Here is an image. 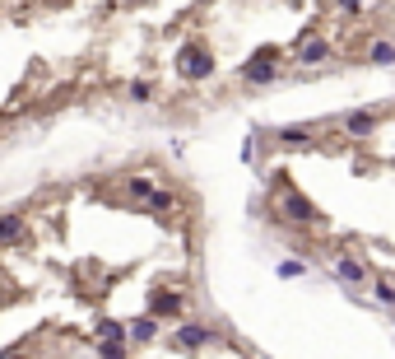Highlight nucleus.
I'll return each mask as SVG.
<instances>
[{
    "mask_svg": "<svg viewBox=\"0 0 395 359\" xmlns=\"http://www.w3.org/2000/svg\"><path fill=\"white\" fill-rule=\"evenodd\" d=\"M149 341H158V317L144 308L135 322H131V345H149Z\"/></svg>",
    "mask_w": 395,
    "mask_h": 359,
    "instance_id": "obj_14",
    "label": "nucleus"
},
{
    "mask_svg": "<svg viewBox=\"0 0 395 359\" xmlns=\"http://www.w3.org/2000/svg\"><path fill=\"white\" fill-rule=\"evenodd\" d=\"M93 341H131V327L117 317H98L93 322Z\"/></svg>",
    "mask_w": 395,
    "mask_h": 359,
    "instance_id": "obj_15",
    "label": "nucleus"
},
{
    "mask_svg": "<svg viewBox=\"0 0 395 359\" xmlns=\"http://www.w3.org/2000/svg\"><path fill=\"white\" fill-rule=\"evenodd\" d=\"M284 65H289L284 61V47L265 42V47H256L242 65H237V79H242L246 89H265V84H274V79L284 75Z\"/></svg>",
    "mask_w": 395,
    "mask_h": 359,
    "instance_id": "obj_2",
    "label": "nucleus"
},
{
    "mask_svg": "<svg viewBox=\"0 0 395 359\" xmlns=\"http://www.w3.org/2000/svg\"><path fill=\"white\" fill-rule=\"evenodd\" d=\"M391 108H381V103H367V108H349V112H339L335 117V131L344 136V141H353V145H367L372 136L381 131V117H386Z\"/></svg>",
    "mask_w": 395,
    "mask_h": 359,
    "instance_id": "obj_4",
    "label": "nucleus"
},
{
    "mask_svg": "<svg viewBox=\"0 0 395 359\" xmlns=\"http://www.w3.org/2000/svg\"><path fill=\"white\" fill-rule=\"evenodd\" d=\"M363 65L391 70V65H395V38H386V33H372V38L363 42Z\"/></svg>",
    "mask_w": 395,
    "mask_h": 359,
    "instance_id": "obj_10",
    "label": "nucleus"
},
{
    "mask_svg": "<svg viewBox=\"0 0 395 359\" xmlns=\"http://www.w3.org/2000/svg\"><path fill=\"white\" fill-rule=\"evenodd\" d=\"M372 294H377L381 303H395V280H381L377 276V280H372Z\"/></svg>",
    "mask_w": 395,
    "mask_h": 359,
    "instance_id": "obj_20",
    "label": "nucleus"
},
{
    "mask_svg": "<svg viewBox=\"0 0 395 359\" xmlns=\"http://www.w3.org/2000/svg\"><path fill=\"white\" fill-rule=\"evenodd\" d=\"M265 215H270V224H279L284 234H317V229H326V215L317 210V201H312L284 168L270 177V205H265Z\"/></svg>",
    "mask_w": 395,
    "mask_h": 359,
    "instance_id": "obj_1",
    "label": "nucleus"
},
{
    "mask_svg": "<svg viewBox=\"0 0 395 359\" xmlns=\"http://www.w3.org/2000/svg\"><path fill=\"white\" fill-rule=\"evenodd\" d=\"M363 5H367V0H330V10H339L344 19H358V15H363Z\"/></svg>",
    "mask_w": 395,
    "mask_h": 359,
    "instance_id": "obj_19",
    "label": "nucleus"
},
{
    "mask_svg": "<svg viewBox=\"0 0 395 359\" xmlns=\"http://www.w3.org/2000/svg\"><path fill=\"white\" fill-rule=\"evenodd\" d=\"M279 150H317L321 145V122H293V126H279L270 136Z\"/></svg>",
    "mask_w": 395,
    "mask_h": 359,
    "instance_id": "obj_9",
    "label": "nucleus"
},
{
    "mask_svg": "<svg viewBox=\"0 0 395 359\" xmlns=\"http://www.w3.org/2000/svg\"><path fill=\"white\" fill-rule=\"evenodd\" d=\"M274 276H279V280H303V276H307V262H303V257H284V262L274 266Z\"/></svg>",
    "mask_w": 395,
    "mask_h": 359,
    "instance_id": "obj_16",
    "label": "nucleus"
},
{
    "mask_svg": "<svg viewBox=\"0 0 395 359\" xmlns=\"http://www.w3.org/2000/svg\"><path fill=\"white\" fill-rule=\"evenodd\" d=\"M153 94H158L153 79H131V84H126V98H131V103H153Z\"/></svg>",
    "mask_w": 395,
    "mask_h": 359,
    "instance_id": "obj_17",
    "label": "nucleus"
},
{
    "mask_svg": "<svg viewBox=\"0 0 395 359\" xmlns=\"http://www.w3.org/2000/svg\"><path fill=\"white\" fill-rule=\"evenodd\" d=\"M24 243H28L24 210H0V248H24Z\"/></svg>",
    "mask_w": 395,
    "mask_h": 359,
    "instance_id": "obj_11",
    "label": "nucleus"
},
{
    "mask_svg": "<svg viewBox=\"0 0 395 359\" xmlns=\"http://www.w3.org/2000/svg\"><path fill=\"white\" fill-rule=\"evenodd\" d=\"M149 312L158 322H182L186 317V294L172 289V285H153L149 289Z\"/></svg>",
    "mask_w": 395,
    "mask_h": 359,
    "instance_id": "obj_8",
    "label": "nucleus"
},
{
    "mask_svg": "<svg viewBox=\"0 0 395 359\" xmlns=\"http://www.w3.org/2000/svg\"><path fill=\"white\" fill-rule=\"evenodd\" d=\"M326 257H330L335 285H349V289H372V271H367V262H363L353 248H339V243H330V248H326Z\"/></svg>",
    "mask_w": 395,
    "mask_h": 359,
    "instance_id": "obj_6",
    "label": "nucleus"
},
{
    "mask_svg": "<svg viewBox=\"0 0 395 359\" xmlns=\"http://www.w3.org/2000/svg\"><path fill=\"white\" fill-rule=\"evenodd\" d=\"M10 294H15V285H10V276H0V303H5Z\"/></svg>",
    "mask_w": 395,
    "mask_h": 359,
    "instance_id": "obj_22",
    "label": "nucleus"
},
{
    "mask_svg": "<svg viewBox=\"0 0 395 359\" xmlns=\"http://www.w3.org/2000/svg\"><path fill=\"white\" fill-rule=\"evenodd\" d=\"M0 359H37V355H33V345H10Z\"/></svg>",
    "mask_w": 395,
    "mask_h": 359,
    "instance_id": "obj_21",
    "label": "nucleus"
},
{
    "mask_svg": "<svg viewBox=\"0 0 395 359\" xmlns=\"http://www.w3.org/2000/svg\"><path fill=\"white\" fill-rule=\"evenodd\" d=\"M144 210H149V215H158V219H177L182 215V196H177V191H153L149 201H144Z\"/></svg>",
    "mask_w": 395,
    "mask_h": 359,
    "instance_id": "obj_12",
    "label": "nucleus"
},
{
    "mask_svg": "<svg viewBox=\"0 0 395 359\" xmlns=\"http://www.w3.org/2000/svg\"><path fill=\"white\" fill-rule=\"evenodd\" d=\"M121 191H126V205H140V210H144V201H149L158 187H153V177H144V173H131L121 182Z\"/></svg>",
    "mask_w": 395,
    "mask_h": 359,
    "instance_id": "obj_13",
    "label": "nucleus"
},
{
    "mask_svg": "<svg viewBox=\"0 0 395 359\" xmlns=\"http://www.w3.org/2000/svg\"><path fill=\"white\" fill-rule=\"evenodd\" d=\"M131 341H98V359H126Z\"/></svg>",
    "mask_w": 395,
    "mask_h": 359,
    "instance_id": "obj_18",
    "label": "nucleus"
},
{
    "mask_svg": "<svg viewBox=\"0 0 395 359\" xmlns=\"http://www.w3.org/2000/svg\"><path fill=\"white\" fill-rule=\"evenodd\" d=\"M0 126H5V117H0Z\"/></svg>",
    "mask_w": 395,
    "mask_h": 359,
    "instance_id": "obj_23",
    "label": "nucleus"
},
{
    "mask_svg": "<svg viewBox=\"0 0 395 359\" xmlns=\"http://www.w3.org/2000/svg\"><path fill=\"white\" fill-rule=\"evenodd\" d=\"M219 70V61H214V51L205 38H186L182 47H177V75L186 79V84H205V79Z\"/></svg>",
    "mask_w": 395,
    "mask_h": 359,
    "instance_id": "obj_5",
    "label": "nucleus"
},
{
    "mask_svg": "<svg viewBox=\"0 0 395 359\" xmlns=\"http://www.w3.org/2000/svg\"><path fill=\"white\" fill-rule=\"evenodd\" d=\"M391 308H395V303H391Z\"/></svg>",
    "mask_w": 395,
    "mask_h": 359,
    "instance_id": "obj_24",
    "label": "nucleus"
},
{
    "mask_svg": "<svg viewBox=\"0 0 395 359\" xmlns=\"http://www.w3.org/2000/svg\"><path fill=\"white\" fill-rule=\"evenodd\" d=\"M214 341H219V331H214L210 322H191V317H182L177 331L167 336V345H172V350H182V355H200V350H210Z\"/></svg>",
    "mask_w": 395,
    "mask_h": 359,
    "instance_id": "obj_7",
    "label": "nucleus"
},
{
    "mask_svg": "<svg viewBox=\"0 0 395 359\" xmlns=\"http://www.w3.org/2000/svg\"><path fill=\"white\" fill-rule=\"evenodd\" d=\"M335 56H339L335 42L317 29V24L298 29V38H293V65H303V70H321V65H330Z\"/></svg>",
    "mask_w": 395,
    "mask_h": 359,
    "instance_id": "obj_3",
    "label": "nucleus"
}]
</instances>
